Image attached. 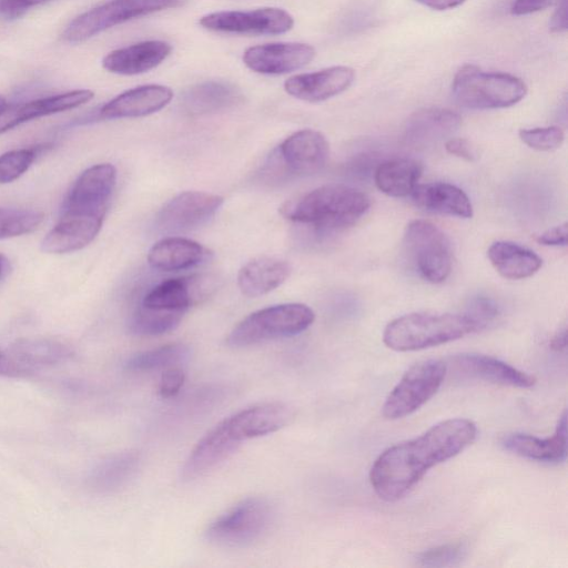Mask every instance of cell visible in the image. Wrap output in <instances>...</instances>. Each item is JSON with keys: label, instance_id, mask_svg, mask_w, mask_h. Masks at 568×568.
Wrapping results in <instances>:
<instances>
[{"label": "cell", "instance_id": "9", "mask_svg": "<svg viewBox=\"0 0 568 568\" xmlns=\"http://www.w3.org/2000/svg\"><path fill=\"white\" fill-rule=\"evenodd\" d=\"M447 372V365L439 359H426L410 366L387 395L382 413L387 419L406 417L439 389Z\"/></svg>", "mask_w": 568, "mask_h": 568}, {"label": "cell", "instance_id": "38", "mask_svg": "<svg viewBox=\"0 0 568 568\" xmlns=\"http://www.w3.org/2000/svg\"><path fill=\"white\" fill-rule=\"evenodd\" d=\"M520 140L537 151H551L561 145L565 134L561 128L550 125L545 128L521 129Z\"/></svg>", "mask_w": 568, "mask_h": 568}, {"label": "cell", "instance_id": "44", "mask_svg": "<svg viewBox=\"0 0 568 568\" xmlns=\"http://www.w3.org/2000/svg\"><path fill=\"white\" fill-rule=\"evenodd\" d=\"M554 0H514L510 12L514 16H526L549 7Z\"/></svg>", "mask_w": 568, "mask_h": 568}, {"label": "cell", "instance_id": "23", "mask_svg": "<svg viewBox=\"0 0 568 568\" xmlns=\"http://www.w3.org/2000/svg\"><path fill=\"white\" fill-rule=\"evenodd\" d=\"M503 447L527 459L541 463H561L567 458V412L560 416L551 437L540 438L525 433L507 434L501 439Z\"/></svg>", "mask_w": 568, "mask_h": 568}, {"label": "cell", "instance_id": "12", "mask_svg": "<svg viewBox=\"0 0 568 568\" xmlns=\"http://www.w3.org/2000/svg\"><path fill=\"white\" fill-rule=\"evenodd\" d=\"M71 356V348L61 342L48 338L22 339L7 349H0V376L28 377L62 364Z\"/></svg>", "mask_w": 568, "mask_h": 568}, {"label": "cell", "instance_id": "48", "mask_svg": "<svg viewBox=\"0 0 568 568\" xmlns=\"http://www.w3.org/2000/svg\"><path fill=\"white\" fill-rule=\"evenodd\" d=\"M8 261L7 258L0 254V278L3 276V274L7 271Z\"/></svg>", "mask_w": 568, "mask_h": 568}, {"label": "cell", "instance_id": "33", "mask_svg": "<svg viewBox=\"0 0 568 568\" xmlns=\"http://www.w3.org/2000/svg\"><path fill=\"white\" fill-rule=\"evenodd\" d=\"M190 356L187 345L173 343L135 354L126 362V368L131 372L166 369L185 363Z\"/></svg>", "mask_w": 568, "mask_h": 568}, {"label": "cell", "instance_id": "20", "mask_svg": "<svg viewBox=\"0 0 568 568\" xmlns=\"http://www.w3.org/2000/svg\"><path fill=\"white\" fill-rule=\"evenodd\" d=\"M90 90H73L51 97L0 106V133L41 116L68 111L93 98Z\"/></svg>", "mask_w": 568, "mask_h": 568}, {"label": "cell", "instance_id": "27", "mask_svg": "<svg viewBox=\"0 0 568 568\" xmlns=\"http://www.w3.org/2000/svg\"><path fill=\"white\" fill-rule=\"evenodd\" d=\"M243 101L239 88L224 81H204L186 89L182 106L191 115H203L225 111Z\"/></svg>", "mask_w": 568, "mask_h": 568}, {"label": "cell", "instance_id": "13", "mask_svg": "<svg viewBox=\"0 0 568 568\" xmlns=\"http://www.w3.org/2000/svg\"><path fill=\"white\" fill-rule=\"evenodd\" d=\"M200 24L210 31L234 34H282L294 26L291 13L281 8L217 11L203 16Z\"/></svg>", "mask_w": 568, "mask_h": 568}, {"label": "cell", "instance_id": "37", "mask_svg": "<svg viewBox=\"0 0 568 568\" xmlns=\"http://www.w3.org/2000/svg\"><path fill=\"white\" fill-rule=\"evenodd\" d=\"M466 555V547L462 542H450L436 546L419 552L416 561L424 567H446L459 564Z\"/></svg>", "mask_w": 568, "mask_h": 568}, {"label": "cell", "instance_id": "1", "mask_svg": "<svg viewBox=\"0 0 568 568\" xmlns=\"http://www.w3.org/2000/svg\"><path fill=\"white\" fill-rule=\"evenodd\" d=\"M477 436L476 424L467 418H449L424 434L385 449L375 459L369 481L386 501L403 498L437 464L458 455Z\"/></svg>", "mask_w": 568, "mask_h": 568}, {"label": "cell", "instance_id": "36", "mask_svg": "<svg viewBox=\"0 0 568 568\" xmlns=\"http://www.w3.org/2000/svg\"><path fill=\"white\" fill-rule=\"evenodd\" d=\"M37 152L34 149H17L0 155V184H7L19 179L26 173Z\"/></svg>", "mask_w": 568, "mask_h": 568}, {"label": "cell", "instance_id": "47", "mask_svg": "<svg viewBox=\"0 0 568 568\" xmlns=\"http://www.w3.org/2000/svg\"><path fill=\"white\" fill-rule=\"evenodd\" d=\"M550 348L555 352H562L567 346V331L566 328L559 329L550 339Z\"/></svg>", "mask_w": 568, "mask_h": 568}, {"label": "cell", "instance_id": "16", "mask_svg": "<svg viewBox=\"0 0 568 568\" xmlns=\"http://www.w3.org/2000/svg\"><path fill=\"white\" fill-rule=\"evenodd\" d=\"M315 53V49L307 43L274 42L247 48L243 62L256 73L277 75L305 67Z\"/></svg>", "mask_w": 568, "mask_h": 568}, {"label": "cell", "instance_id": "24", "mask_svg": "<svg viewBox=\"0 0 568 568\" xmlns=\"http://www.w3.org/2000/svg\"><path fill=\"white\" fill-rule=\"evenodd\" d=\"M171 51V44L165 41H141L109 52L103 58L102 65L115 74L135 75L161 64Z\"/></svg>", "mask_w": 568, "mask_h": 568}, {"label": "cell", "instance_id": "42", "mask_svg": "<svg viewBox=\"0 0 568 568\" xmlns=\"http://www.w3.org/2000/svg\"><path fill=\"white\" fill-rule=\"evenodd\" d=\"M567 234L568 227L565 222L546 230L536 237V241L546 246H565L567 244Z\"/></svg>", "mask_w": 568, "mask_h": 568}, {"label": "cell", "instance_id": "5", "mask_svg": "<svg viewBox=\"0 0 568 568\" xmlns=\"http://www.w3.org/2000/svg\"><path fill=\"white\" fill-rule=\"evenodd\" d=\"M527 93L526 83L511 74L486 72L466 64L455 74L452 95L457 104L473 110L501 109L517 104Z\"/></svg>", "mask_w": 568, "mask_h": 568}, {"label": "cell", "instance_id": "11", "mask_svg": "<svg viewBox=\"0 0 568 568\" xmlns=\"http://www.w3.org/2000/svg\"><path fill=\"white\" fill-rule=\"evenodd\" d=\"M328 155L326 138L318 131L304 129L294 132L278 145L270 164L275 171L273 173L280 170L278 175H310L326 165Z\"/></svg>", "mask_w": 568, "mask_h": 568}, {"label": "cell", "instance_id": "39", "mask_svg": "<svg viewBox=\"0 0 568 568\" xmlns=\"http://www.w3.org/2000/svg\"><path fill=\"white\" fill-rule=\"evenodd\" d=\"M499 314L498 305L494 300L486 296H478L470 301L466 315L477 325L478 329L484 328Z\"/></svg>", "mask_w": 568, "mask_h": 568}, {"label": "cell", "instance_id": "15", "mask_svg": "<svg viewBox=\"0 0 568 568\" xmlns=\"http://www.w3.org/2000/svg\"><path fill=\"white\" fill-rule=\"evenodd\" d=\"M116 182V170L110 163H100L83 171L71 186L63 212H75L104 217Z\"/></svg>", "mask_w": 568, "mask_h": 568}, {"label": "cell", "instance_id": "21", "mask_svg": "<svg viewBox=\"0 0 568 568\" xmlns=\"http://www.w3.org/2000/svg\"><path fill=\"white\" fill-rule=\"evenodd\" d=\"M449 359L458 373L471 378L518 388L536 384L532 375L489 355L463 353Z\"/></svg>", "mask_w": 568, "mask_h": 568}, {"label": "cell", "instance_id": "3", "mask_svg": "<svg viewBox=\"0 0 568 568\" xmlns=\"http://www.w3.org/2000/svg\"><path fill=\"white\" fill-rule=\"evenodd\" d=\"M267 428L266 416L257 405L239 410L195 445L181 469V478L190 481L203 476L232 455L242 442L266 435Z\"/></svg>", "mask_w": 568, "mask_h": 568}, {"label": "cell", "instance_id": "22", "mask_svg": "<svg viewBox=\"0 0 568 568\" xmlns=\"http://www.w3.org/2000/svg\"><path fill=\"white\" fill-rule=\"evenodd\" d=\"M172 98L173 91L166 85H140L110 100L99 115L106 120L145 116L162 110Z\"/></svg>", "mask_w": 568, "mask_h": 568}, {"label": "cell", "instance_id": "18", "mask_svg": "<svg viewBox=\"0 0 568 568\" xmlns=\"http://www.w3.org/2000/svg\"><path fill=\"white\" fill-rule=\"evenodd\" d=\"M355 79V71L335 65L315 72L295 74L284 82V90L306 102H322L347 90Z\"/></svg>", "mask_w": 568, "mask_h": 568}, {"label": "cell", "instance_id": "49", "mask_svg": "<svg viewBox=\"0 0 568 568\" xmlns=\"http://www.w3.org/2000/svg\"><path fill=\"white\" fill-rule=\"evenodd\" d=\"M3 104H6V101H4V99L0 95V106H2Z\"/></svg>", "mask_w": 568, "mask_h": 568}, {"label": "cell", "instance_id": "46", "mask_svg": "<svg viewBox=\"0 0 568 568\" xmlns=\"http://www.w3.org/2000/svg\"><path fill=\"white\" fill-rule=\"evenodd\" d=\"M418 3L430 8L433 10H449L459 7L463 4L466 0H415Z\"/></svg>", "mask_w": 568, "mask_h": 568}, {"label": "cell", "instance_id": "34", "mask_svg": "<svg viewBox=\"0 0 568 568\" xmlns=\"http://www.w3.org/2000/svg\"><path fill=\"white\" fill-rule=\"evenodd\" d=\"M184 314L140 305L131 316L130 329L140 336H156L174 329Z\"/></svg>", "mask_w": 568, "mask_h": 568}, {"label": "cell", "instance_id": "6", "mask_svg": "<svg viewBox=\"0 0 568 568\" xmlns=\"http://www.w3.org/2000/svg\"><path fill=\"white\" fill-rule=\"evenodd\" d=\"M315 320L311 307L286 303L258 310L242 320L229 334L231 347H245L261 342L291 337L307 329Z\"/></svg>", "mask_w": 568, "mask_h": 568}, {"label": "cell", "instance_id": "7", "mask_svg": "<svg viewBox=\"0 0 568 568\" xmlns=\"http://www.w3.org/2000/svg\"><path fill=\"white\" fill-rule=\"evenodd\" d=\"M273 519L274 509L268 500L250 497L211 523L205 536L220 547L243 548L258 541L271 528Z\"/></svg>", "mask_w": 568, "mask_h": 568}, {"label": "cell", "instance_id": "41", "mask_svg": "<svg viewBox=\"0 0 568 568\" xmlns=\"http://www.w3.org/2000/svg\"><path fill=\"white\" fill-rule=\"evenodd\" d=\"M50 1L52 0H0V16L14 19L21 17L31 8Z\"/></svg>", "mask_w": 568, "mask_h": 568}, {"label": "cell", "instance_id": "28", "mask_svg": "<svg viewBox=\"0 0 568 568\" xmlns=\"http://www.w3.org/2000/svg\"><path fill=\"white\" fill-rule=\"evenodd\" d=\"M410 195L414 203L427 212L462 219L473 216V205L469 197L454 184L446 182L417 184Z\"/></svg>", "mask_w": 568, "mask_h": 568}, {"label": "cell", "instance_id": "25", "mask_svg": "<svg viewBox=\"0 0 568 568\" xmlns=\"http://www.w3.org/2000/svg\"><path fill=\"white\" fill-rule=\"evenodd\" d=\"M460 123V115L449 109H422L407 120L403 140L414 148L425 146L452 135Z\"/></svg>", "mask_w": 568, "mask_h": 568}, {"label": "cell", "instance_id": "31", "mask_svg": "<svg viewBox=\"0 0 568 568\" xmlns=\"http://www.w3.org/2000/svg\"><path fill=\"white\" fill-rule=\"evenodd\" d=\"M423 173L420 162L408 158H395L382 162L374 174L377 189L393 197L410 195Z\"/></svg>", "mask_w": 568, "mask_h": 568}, {"label": "cell", "instance_id": "40", "mask_svg": "<svg viewBox=\"0 0 568 568\" xmlns=\"http://www.w3.org/2000/svg\"><path fill=\"white\" fill-rule=\"evenodd\" d=\"M184 381V372L179 366L166 368L159 382L160 396L163 398L175 396L181 390Z\"/></svg>", "mask_w": 568, "mask_h": 568}, {"label": "cell", "instance_id": "32", "mask_svg": "<svg viewBox=\"0 0 568 568\" xmlns=\"http://www.w3.org/2000/svg\"><path fill=\"white\" fill-rule=\"evenodd\" d=\"M138 452L116 453L100 462L90 473L89 486L98 493H111L123 487L139 470Z\"/></svg>", "mask_w": 568, "mask_h": 568}, {"label": "cell", "instance_id": "30", "mask_svg": "<svg viewBox=\"0 0 568 568\" xmlns=\"http://www.w3.org/2000/svg\"><path fill=\"white\" fill-rule=\"evenodd\" d=\"M487 256L498 274L508 280L529 277L542 264L534 251L507 241L494 242L487 251Z\"/></svg>", "mask_w": 568, "mask_h": 568}, {"label": "cell", "instance_id": "8", "mask_svg": "<svg viewBox=\"0 0 568 568\" xmlns=\"http://www.w3.org/2000/svg\"><path fill=\"white\" fill-rule=\"evenodd\" d=\"M184 0H109L73 19L63 37L82 42L126 21L182 6Z\"/></svg>", "mask_w": 568, "mask_h": 568}, {"label": "cell", "instance_id": "10", "mask_svg": "<svg viewBox=\"0 0 568 568\" xmlns=\"http://www.w3.org/2000/svg\"><path fill=\"white\" fill-rule=\"evenodd\" d=\"M404 246L422 278L437 284L452 271V250L447 236L433 223L414 220L404 233Z\"/></svg>", "mask_w": 568, "mask_h": 568}, {"label": "cell", "instance_id": "45", "mask_svg": "<svg viewBox=\"0 0 568 568\" xmlns=\"http://www.w3.org/2000/svg\"><path fill=\"white\" fill-rule=\"evenodd\" d=\"M568 29V0H558L556 10L549 20V30L562 33Z\"/></svg>", "mask_w": 568, "mask_h": 568}, {"label": "cell", "instance_id": "26", "mask_svg": "<svg viewBox=\"0 0 568 568\" xmlns=\"http://www.w3.org/2000/svg\"><path fill=\"white\" fill-rule=\"evenodd\" d=\"M291 264L275 256H258L244 264L237 274V285L248 297L267 294L290 276Z\"/></svg>", "mask_w": 568, "mask_h": 568}, {"label": "cell", "instance_id": "2", "mask_svg": "<svg viewBox=\"0 0 568 568\" xmlns=\"http://www.w3.org/2000/svg\"><path fill=\"white\" fill-rule=\"evenodd\" d=\"M369 197L344 184L320 186L281 207V214L317 232L338 231L355 224L369 209Z\"/></svg>", "mask_w": 568, "mask_h": 568}, {"label": "cell", "instance_id": "4", "mask_svg": "<svg viewBox=\"0 0 568 568\" xmlns=\"http://www.w3.org/2000/svg\"><path fill=\"white\" fill-rule=\"evenodd\" d=\"M476 331V323L466 314L416 312L389 322L383 342L393 351L412 352L456 341Z\"/></svg>", "mask_w": 568, "mask_h": 568}, {"label": "cell", "instance_id": "35", "mask_svg": "<svg viewBox=\"0 0 568 568\" xmlns=\"http://www.w3.org/2000/svg\"><path fill=\"white\" fill-rule=\"evenodd\" d=\"M43 221V213L29 209H0V240L33 232Z\"/></svg>", "mask_w": 568, "mask_h": 568}, {"label": "cell", "instance_id": "14", "mask_svg": "<svg viewBox=\"0 0 568 568\" xmlns=\"http://www.w3.org/2000/svg\"><path fill=\"white\" fill-rule=\"evenodd\" d=\"M224 199L202 191H185L170 200L156 216V226L165 233H184L207 223Z\"/></svg>", "mask_w": 568, "mask_h": 568}, {"label": "cell", "instance_id": "19", "mask_svg": "<svg viewBox=\"0 0 568 568\" xmlns=\"http://www.w3.org/2000/svg\"><path fill=\"white\" fill-rule=\"evenodd\" d=\"M104 217L75 212H63L59 222L47 233L41 250L63 254L89 245L99 234Z\"/></svg>", "mask_w": 568, "mask_h": 568}, {"label": "cell", "instance_id": "29", "mask_svg": "<svg viewBox=\"0 0 568 568\" xmlns=\"http://www.w3.org/2000/svg\"><path fill=\"white\" fill-rule=\"evenodd\" d=\"M209 252L200 243L171 236L156 242L149 251L148 262L154 270L173 272L201 264Z\"/></svg>", "mask_w": 568, "mask_h": 568}, {"label": "cell", "instance_id": "17", "mask_svg": "<svg viewBox=\"0 0 568 568\" xmlns=\"http://www.w3.org/2000/svg\"><path fill=\"white\" fill-rule=\"evenodd\" d=\"M213 287L212 281L201 275L168 278L149 291L140 305L184 314Z\"/></svg>", "mask_w": 568, "mask_h": 568}, {"label": "cell", "instance_id": "43", "mask_svg": "<svg viewBox=\"0 0 568 568\" xmlns=\"http://www.w3.org/2000/svg\"><path fill=\"white\" fill-rule=\"evenodd\" d=\"M445 149L449 154H453L469 162L475 161L477 156L475 148L466 139L452 138L446 141Z\"/></svg>", "mask_w": 568, "mask_h": 568}]
</instances>
